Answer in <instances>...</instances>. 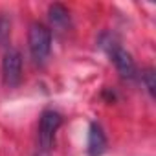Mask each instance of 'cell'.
Masks as SVG:
<instances>
[{"label":"cell","instance_id":"7","mask_svg":"<svg viewBox=\"0 0 156 156\" xmlns=\"http://www.w3.org/2000/svg\"><path fill=\"white\" fill-rule=\"evenodd\" d=\"M11 37V20L6 13H0V46H6Z\"/></svg>","mask_w":156,"mask_h":156},{"label":"cell","instance_id":"3","mask_svg":"<svg viewBox=\"0 0 156 156\" xmlns=\"http://www.w3.org/2000/svg\"><path fill=\"white\" fill-rule=\"evenodd\" d=\"M2 77L6 87H19L22 81V55L17 48H8L2 59Z\"/></svg>","mask_w":156,"mask_h":156},{"label":"cell","instance_id":"2","mask_svg":"<svg viewBox=\"0 0 156 156\" xmlns=\"http://www.w3.org/2000/svg\"><path fill=\"white\" fill-rule=\"evenodd\" d=\"M62 125V116L57 110H44L39 119L37 129V141L42 151H50L55 141V134Z\"/></svg>","mask_w":156,"mask_h":156},{"label":"cell","instance_id":"6","mask_svg":"<svg viewBox=\"0 0 156 156\" xmlns=\"http://www.w3.org/2000/svg\"><path fill=\"white\" fill-rule=\"evenodd\" d=\"M48 19H50V24L53 30L62 31L70 24V11L62 4H51L48 8Z\"/></svg>","mask_w":156,"mask_h":156},{"label":"cell","instance_id":"1","mask_svg":"<svg viewBox=\"0 0 156 156\" xmlns=\"http://www.w3.org/2000/svg\"><path fill=\"white\" fill-rule=\"evenodd\" d=\"M28 46L33 61L42 64L51 51V30L42 22H33L28 31Z\"/></svg>","mask_w":156,"mask_h":156},{"label":"cell","instance_id":"8","mask_svg":"<svg viewBox=\"0 0 156 156\" xmlns=\"http://www.w3.org/2000/svg\"><path fill=\"white\" fill-rule=\"evenodd\" d=\"M141 81L143 85L147 87V92L151 96H154V88H156V83H154V70L152 68H147L141 72Z\"/></svg>","mask_w":156,"mask_h":156},{"label":"cell","instance_id":"4","mask_svg":"<svg viewBox=\"0 0 156 156\" xmlns=\"http://www.w3.org/2000/svg\"><path fill=\"white\" fill-rule=\"evenodd\" d=\"M107 51H108L116 70L119 72V75L123 77V79H129V81L136 79V77H138V68H136V62H134L132 55L127 50H123L116 42H108L107 44Z\"/></svg>","mask_w":156,"mask_h":156},{"label":"cell","instance_id":"5","mask_svg":"<svg viewBox=\"0 0 156 156\" xmlns=\"http://www.w3.org/2000/svg\"><path fill=\"white\" fill-rule=\"evenodd\" d=\"M107 136H105V130L99 123H90V129H88V140H87V151H88V156H101L105 151H107Z\"/></svg>","mask_w":156,"mask_h":156}]
</instances>
